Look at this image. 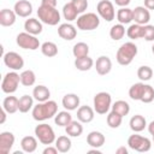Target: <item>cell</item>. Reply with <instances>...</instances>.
Returning <instances> with one entry per match:
<instances>
[{
  "label": "cell",
  "mask_w": 154,
  "mask_h": 154,
  "mask_svg": "<svg viewBox=\"0 0 154 154\" xmlns=\"http://www.w3.org/2000/svg\"><path fill=\"white\" fill-rule=\"evenodd\" d=\"M58 113V103L53 100H47L45 102H38L36 106L32 107V118L36 122H45L55 117Z\"/></svg>",
  "instance_id": "cell-1"
},
{
  "label": "cell",
  "mask_w": 154,
  "mask_h": 154,
  "mask_svg": "<svg viewBox=\"0 0 154 154\" xmlns=\"http://www.w3.org/2000/svg\"><path fill=\"white\" fill-rule=\"evenodd\" d=\"M137 52H138L137 46L134 42H125L118 48L117 54H116V59H117L119 65L126 66V65L131 64L134 58L137 55Z\"/></svg>",
  "instance_id": "cell-2"
},
{
  "label": "cell",
  "mask_w": 154,
  "mask_h": 154,
  "mask_svg": "<svg viewBox=\"0 0 154 154\" xmlns=\"http://www.w3.org/2000/svg\"><path fill=\"white\" fill-rule=\"evenodd\" d=\"M37 16H38V19L47 25L53 26L60 22V13L57 10V7L40 5L38 10H37Z\"/></svg>",
  "instance_id": "cell-3"
},
{
  "label": "cell",
  "mask_w": 154,
  "mask_h": 154,
  "mask_svg": "<svg viewBox=\"0 0 154 154\" xmlns=\"http://www.w3.org/2000/svg\"><path fill=\"white\" fill-rule=\"evenodd\" d=\"M77 28L83 31H91L99 28L100 25V18L96 13L88 12L81 14L77 19Z\"/></svg>",
  "instance_id": "cell-4"
},
{
  "label": "cell",
  "mask_w": 154,
  "mask_h": 154,
  "mask_svg": "<svg viewBox=\"0 0 154 154\" xmlns=\"http://www.w3.org/2000/svg\"><path fill=\"white\" fill-rule=\"evenodd\" d=\"M94 111L97 114H106L108 109L112 107V96L107 91H100L95 94L93 100Z\"/></svg>",
  "instance_id": "cell-5"
},
{
  "label": "cell",
  "mask_w": 154,
  "mask_h": 154,
  "mask_svg": "<svg viewBox=\"0 0 154 154\" xmlns=\"http://www.w3.org/2000/svg\"><path fill=\"white\" fill-rule=\"evenodd\" d=\"M35 135L37 137V140L42 143V144H46V146H49L52 143L55 142L57 137H55V132L53 130V128L46 123H42V124H38L36 125L35 128Z\"/></svg>",
  "instance_id": "cell-6"
},
{
  "label": "cell",
  "mask_w": 154,
  "mask_h": 154,
  "mask_svg": "<svg viewBox=\"0 0 154 154\" xmlns=\"http://www.w3.org/2000/svg\"><path fill=\"white\" fill-rule=\"evenodd\" d=\"M128 146L132 150H136V152H140V153H146V152L150 150L152 142H150V140L148 137H144V136L134 134V135L129 136V138H128Z\"/></svg>",
  "instance_id": "cell-7"
},
{
  "label": "cell",
  "mask_w": 154,
  "mask_h": 154,
  "mask_svg": "<svg viewBox=\"0 0 154 154\" xmlns=\"http://www.w3.org/2000/svg\"><path fill=\"white\" fill-rule=\"evenodd\" d=\"M20 83V75H18L16 71L7 72L1 82V89L5 94H13Z\"/></svg>",
  "instance_id": "cell-8"
},
{
  "label": "cell",
  "mask_w": 154,
  "mask_h": 154,
  "mask_svg": "<svg viewBox=\"0 0 154 154\" xmlns=\"http://www.w3.org/2000/svg\"><path fill=\"white\" fill-rule=\"evenodd\" d=\"M16 42L17 45L23 48V49H30V51H35L38 47H41L38 38L35 35H31L26 31L24 32H19L16 37Z\"/></svg>",
  "instance_id": "cell-9"
},
{
  "label": "cell",
  "mask_w": 154,
  "mask_h": 154,
  "mask_svg": "<svg viewBox=\"0 0 154 154\" xmlns=\"http://www.w3.org/2000/svg\"><path fill=\"white\" fill-rule=\"evenodd\" d=\"M96 11L99 13V16L105 19L106 22H112L116 17V11H114V6L109 0H101L97 2L96 5Z\"/></svg>",
  "instance_id": "cell-10"
},
{
  "label": "cell",
  "mask_w": 154,
  "mask_h": 154,
  "mask_svg": "<svg viewBox=\"0 0 154 154\" xmlns=\"http://www.w3.org/2000/svg\"><path fill=\"white\" fill-rule=\"evenodd\" d=\"M4 64L11 70L17 71L24 67V59L17 52H7L4 54Z\"/></svg>",
  "instance_id": "cell-11"
},
{
  "label": "cell",
  "mask_w": 154,
  "mask_h": 154,
  "mask_svg": "<svg viewBox=\"0 0 154 154\" xmlns=\"http://www.w3.org/2000/svg\"><path fill=\"white\" fill-rule=\"evenodd\" d=\"M132 20H135V23L141 24V25L148 24V22L150 20L149 10L146 8L144 6H137V7H135L132 10Z\"/></svg>",
  "instance_id": "cell-12"
},
{
  "label": "cell",
  "mask_w": 154,
  "mask_h": 154,
  "mask_svg": "<svg viewBox=\"0 0 154 154\" xmlns=\"http://www.w3.org/2000/svg\"><path fill=\"white\" fill-rule=\"evenodd\" d=\"M14 144V135L10 131H2L0 134V153L8 154Z\"/></svg>",
  "instance_id": "cell-13"
},
{
  "label": "cell",
  "mask_w": 154,
  "mask_h": 154,
  "mask_svg": "<svg viewBox=\"0 0 154 154\" xmlns=\"http://www.w3.org/2000/svg\"><path fill=\"white\" fill-rule=\"evenodd\" d=\"M95 69L100 76H106L112 70V60L107 55H101L96 59Z\"/></svg>",
  "instance_id": "cell-14"
},
{
  "label": "cell",
  "mask_w": 154,
  "mask_h": 154,
  "mask_svg": "<svg viewBox=\"0 0 154 154\" xmlns=\"http://www.w3.org/2000/svg\"><path fill=\"white\" fill-rule=\"evenodd\" d=\"M13 11L16 12V14L18 17L26 18V17H29L32 13V5L28 0H18L14 4Z\"/></svg>",
  "instance_id": "cell-15"
},
{
  "label": "cell",
  "mask_w": 154,
  "mask_h": 154,
  "mask_svg": "<svg viewBox=\"0 0 154 154\" xmlns=\"http://www.w3.org/2000/svg\"><path fill=\"white\" fill-rule=\"evenodd\" d=\"M58 35L63 40L71 41V40H73L77 36V30H76V28L72 24L64 23V24H60L59 25V28H58Z\"/></svg>",
  "instance_id": "cell-16"
},
{
  "label": "cell",
  "mask_w": 154,
  "mask_h": 154,
  "mask_svg": "<svg viewBox=\"0 0 154 154\" xmlns=\"http://www.w3.org/2000/svg\"><path fill=\"white\" fill-rule=\"evenodd\" d=\"M24 29L26 32L31 34V35H40L43 30L42 28V22L36 19V18H29L24 22Z\"/></svg>",
  "instance_id": "cell-17"
},
{
  "label": "cell",
  "mask_w": 154,
  "mask_h": 154,
  "mask_svg": "<svg viewBox=\"0 0 154 154\" xmlns=\"http://www.w3.org/2000/svg\"><path fill=\"white\" fill-rule=\"evenodd\" d=\"M95 114V111L94 108H91L90 106H81L78 109H77V119L81 122V123H90L93 122L94 119V116Z\"/></svg>",
  "instance_id": "cell-18"
},
{
  "label": "cell",
  "mask_w": 154,
  "mask_h": 154,
  "mask_svg": "<svg viewBox=\"0 0 154 154\" xmlns=\"http://www.w3.org/2000/svg\"><path fill=\"white\" fill-rule=\"evenodd\" d=\"M105 136L102 132L100 131H90L87 136V143L91 147V148H100L105 144Z\"/></svg>",
  "instance_id": "cell-19"
},
{
  "label": "cell",
  "mask_w": 154,
  "mask_h": 154,
  "mask_svg": "<svg viewBox=\"0 0 154 154\" xmlns=\"http://www.w3.org/2000/svg\"><path fill=\"white\" fill-rule=\"evenodd\" d=\"M79 101L81 100H79V96L77 94L70 93V94L64 95V97L61 100V103H63V106H64L65 109H67V111H75L79 106Z\"/></svg>",
  "instance_id": "cell-20"
},
{
  "label": "cell",
  "mask_w": 154,
  "mask_h": 154,
  "mask_svg": "<svg viewBox=\"0 0 154 154\" xmlns=\"http://www.w3.org/2000/svg\"><path fill=\"white\" fill-rule=\"evenodd\" d=\"M129 125H130V129L134 132H141L147 126V120H146V118L143 116L135 114V116L131 117V119L129 122Z\"/></svg>",
  "instance_id": "cell-21"
},
{
  "label": "cell",
  "mask_w": 154,
  "mask_h": 154,
  "mask_svg": "<svg viewBox=\"0 0 154 154\" xmlns=\"http://www.w3.org/2000/svg\"><path fill=\"white\" fill-rule=\"evenodd\" d=\"M16 12L13 10H8V8H4L0 12V24L2 26H11L14 24L16 22Z\"/></svg>",
  "instance_id": "cell-22"
},
{
  "label": "cell",
  "mask_w": 154,
  "mask_h": 154,
  "mask_svg": "<svg viewBox=\"0 0 154 154\" xmlns=\"http://www.w3.org/2000/svg\"><path fill=\"white\" fill-rule=\"evenodd\" d=\"M32 96H34V99H35L36 101H38V102H45V101L49 100V97H51V91H49V89H48L46 85L40 84V85H36V87L34 88V90H32Z\"/></svg>",
  "instance_id": "cell-23"
},
{
  "label": "cell",
  "mask_w": 154,
  "mask_h": 154,
  "mask_svg": "<svg viewBox=\"0 0 154 154\" xmlns=\"http://www.w3.org/2000/svg\"><path fill=\"white\" fill-rule=\"evenodd\" d=\"M34 107V96L30 95H23L18 100V111L20 113H26Z\"/></svg>",
  "instance_id": "cell-24"
},
{
  "label": "cell",
  "mask_w": 154,
  "mask_h": 154,
  "mask_svg": "<svg viewBox=\"0 0 154 154\" xmlns=\"http://www.w3.org/2000/svg\"><path fill=\"white\" fill-rule=\"evenodd\" d=\"M65 131L71 137H79L83 132V125L79 120H71V123L65 126Z\"/></svg>",
  "instance_id": "cell-25"
},
{
  "label": "cell",
  "mask_w": 154,
  "mask_h": 154,
  "mask_svg": "<svg viewBox=\"0 0 154 154\" xmlns=\"http://www.w3.org/2000/svg\"><path fill=\"white\" fill-rule=\"evenodd\" d=\"M20 147L25 153H34L37 148V140L34 136H25L20 141Z\"/></svg>",
  "instance_id": "cell-26"
},
{
  "label": "cell",
  "mask_w": 154,
  "mask_h": 154,
  "mask_svg": "<svg viewBox=\"0 0 154 154\" xmlns=\"http://www.w3.org/2000/svg\"><path fill=\"white\" fill-rule=\"evenodd\" d=\"M18 100L16 96H6L2 101V108L8 113L13 114L18 111Z\"/></svg>",
  "instance_id": "cell-27"
},
{
  "label": "cell",
  "mask_w": 154,
  "mask_h": 154,
  "mask_svg": "<svg viewBox=\"0 0 154 154\" xmlns=\"http://www.w3.org/2000/svg\"><path fill=\"white\" fill-rule=\"evenodd\" d=\"M93 65H94V60L89 55L75 59V67L79 71H88L93 67Z\"/></svg>",
  "instance_id": "cell-28"
},
{
  "label": "cell",
  "mask_w": 154,
  "mask_h": 154,
  "mask_svg": "<svg viewBox=\"0 0 154 154\" xmlns=\"http://www.w3.org/2000/svg\"><path fill=\"white\" fill-rule=\"evenodd\" d=\"M144 85L146 84L143 82H138V83L132 84L129 89V96L135 101H141L143 91H144Z\"/></svg>",
  "instance_id": "cell-29"
},
{
  "label": "cell",
  "mask_w": 154,
  "mask_h": 154,
  "mask_svg": "<svg viewBox=\"0 0 154 154\" xmlns=\"http://www.w3.org/2000/svg\"><path fill=\"white\" fill-rule=\"evenodd\" d=\"M117 19L120 24H129L132 20V10L129 7H120L117 12Z\"/></svg>",
  "instance_id": "cell-30"
},
{
  "label": "cell",
  "mask_w": 154,
  "mask_h": 154,
  "mask_svg": "<svg viewBox=\"0 0 154 154\" xmlns=\"http://www.w3.org/2000/svg\"><path fill=\"white\" fill-rule=\"evenodd\" d=\"M112 111L118 113L122 117H125L130 112V105L124 100H118L112 105Z\"/></svg>",
  "instance_id": "cell-31"
},
{
  "label": "cell",
  "mask_w": 154,
  "mask_h": 154,
  "mask_svg": "<svg viewBox=\"0 0 154 154\" xmlns=\"http://www.w3.org/2000/svg\"><path fill=\"white\" fill-rule=\"evenodd\" d=\"M71 120H72V117H71V114H70V112L67 109L58 112L55 114V117H54V122H55V124L58 126H64L65 128L66 125H69L71 123Z\"/></svg>",
  "instance_id": "cell-32"
},
{
  "label": "cell",
  "mask_w": 154,
  "mask_h": 154,
  "mask_svg": "<svg viewBox=\"0 0 154 154\" xmlns=\"http://www.w3.org/2000/svg\"><path fill=\"white\" fill-rule=\"evenodd\" d=\"M63 16H64V18L67 22H72V20L77 19L78 12L75 8V6L72 5V2H67V4L64 5V7H63Z\"/></svg>",
  "instance_id": "cell-33"
},
{
  "label": "cell",
  "mask_w": 154,
  "mask_h": 154,
  "mask_svg": "<svg viewBox=\"0 0 154 154\" xmlns=\"http://www.w3.org/2000/svg\"><path fill=\"white\" fill-rule=\"evenodd\" d=\"M142 34H143V25L141 24H131L128 29H126V35L131 40H137V38H142Z\"/></svg>",
  "instance_id": "cell-34"
},
{
  "label": "cell",
  "mask_w": 154,
  "mask_h": 154,
  "mask_svg": "<svg viewBox=\"0 0 154 154\" xmlns=\"http://www.w3.org/2000/svg\"><path fill=\"white\" fill-rule=\"evenodd\" d=\"M125 32H126V31H125L124 24L118 23V24H114V25L109 29V37H111L112 40H114V41H119V40H122V38L124 37Z\"/></svg>",
  "instance_id": "cell-35"
},
{
  "label": "cell",
  "mask_w": 154,
  "mask_h": 154,
  "mask_svg": "<svg viewBox=\"0 0 154 154\" xmlns=\"http://www.w3.org/2000/svg\"><path fill=\"white\" fill-rule=\"evenodd\" d=\"M41 52H42L43 55H46L48 58L55 57L58 54V46L54 42H51V41L43 42L41 45Z\"/></svg>",
  "instance_id": "cell-36"
},
{
  "label": "cell",
  "mask_w": 154,
  "mask_h": 154,
  "mask_svg": "<svg viewBox=\"0 0 154 154\" xmlns=\"http://www.w3.org/2000/svg\"><path fill=\"white\" fill-rule=\"evenodd\" d=\"M36 82V76L32 70H24L20 73V83L24 87H31Z\"/></svg>",
  "instance_id": "cell-37"
},
{
  "label": "cell",
  "mask_w": 154,
  "mask_h": 154,
  "mask_svg": "<svg viewBox=\"0 0 154 154\" xmlns=\"http://www.w3.org/2000/svg\"><path fill=\"white\" fill-rule=\"evenodd\" d=\"M71 140L67 136H59L55 140V147L60 153H67L71 149Z\"/></svg>",
  "instance_id": "cell-38"
},
{
  "label": "cell",
  "mask_w": 154,
  "mask_h": 154,
  "mask_svg": "<svg viewBox=\"0 0 154 154\" xmlns=\"http://www.w3.org/2000/svg\"><path fill=\"white\" fill-rule=\"evenodd\" d=\"M72 54L75 58H82L89 54V46L85 42H77L72 48Z\"/></svg>",
  "instance_id": "cell-39"
},
{
  "label": "cell",
  "mask_w": 154,
  "mask_h": 154,
  "mask_svg": "<svg viewBox=\"0 0 154 154\" xmlns=\"http://www.w3.org/2000/svg\"><path fill=\"white\" fill-rule=\"evenodd\" d=\"M106 122H107V125H108L111 129H117V128H119V126L122 125L123 117L112 111L111 113H108V116H107V118H106Z\"/></svg>",
  "instance_id": "cell-40"
},
{
  "label": "cell",
  "mask_w": 154,
  "mask_h": 154,
  "mask_svg": "<svg viewBox=\"0 0 154 154\" xmlns=\"http://www.w3.org/2000/svg\"><path fill=\"white\" fill-rule=\"evenodd\" d=\"M137 77L146 82V81H149L152 77H153V70L152 67L147 66V65H143V66H140L138 70H137Z\"/></svg>",
  "instance_id": "cell-41"
},
{
  "label": "cell",
  "mask_w": 154,
  "mask_h": 154,
  "mask_svg": "<svg viewBox=\"0 0 154 154\" xmlns=\"http://www.w3.org/2000/svg\"><path fill=\"white\" fill-rule=\"evenodd\" d=\"M153 100H154V88L152 85H149V84H146L141 101L144 102V103H150Z\"/></svg>",
  "instance_id": "cell-42"
},
{
  "label": "cell",
  "mask_w": 154,
  "mask_h": 154,
  "mask_svg": "<svg viewBox=\"0 0 154 154\" xmlns=\"http://www.w3.org/2000/svg\"><path fill=\"white\" fill-rule=\"evenodd\" d=\"M142 38H144L146 41H149V42L154 41V25H150V24L143 25Z\"/></svg>",
  "instance_id": "cell-43"
},
{
  "label": "cell",
  "mask_w": 154,
  "mask_h": 154,
  "mask_svg": "<svg viewBox=\"0 0 154 154\" xmlns=\"http://www.w3.org/2000/svg\"><path fill=\"white\" fill-rule=\"evenodd\" d=\"M71 2L78 13H83L88 8V0H71Z\"/></svg>",
  "instance_id": "cell-44"
},
{
  "label": "cell",
  "mask_w": 154,
  "mask_h": 154,
  "mask_svg": "<svg viewBox=\"0 0 154 154\" xmlns=\"http://www.w3.org/2000/svg\"><path fill=\"white\" fill-rule=\"evenodd\" d=\"M58 148L57 147H51V146H48L47 148H45L43 149V154H58Z\"/></svg>",
  "instance_id": "cell-45"
},
{
  "label": "cell",
  "mask_w": 154,
  "mask_h": 154,
  "mask_svg": "<svg viewBox=\"0 0 154 154\" xmlns=\"http://www.w3.org/2000/svg\"><path fill=\"white\" fill-rule=\"evenodd\" d=\"M41 5L51 6V7H57V0H41Z\"/></svg>",
  "instance_id": "cell-46"
},
{
  "label": "cell",
  "mask_w": 154,
  "mask_h": 154,
  "mask_svg": "<svg viewBox=\"0 0 154 154\" xmlns=\"http://www.w3.org/2000/svg\"><path fill=\"white\" fill-rule=\"evenodd\" d=\"M131 0H114L116 5L119 7H128V5L130 4Z\"/></svg>",
  "instance_id": "cell-47"
},
{
  "label": "cell",
  "mask_w": 154,
  "mask_h": 154,
  "mask_svg": "<svg viewBox=\"0 0 154 154\" xmlns=\"http://www.w3.org/2000/svg\"><path fill=\"white\" fill-rule=\"evenodd\" d=\"M144 7L148 10H154V0H144Z\"/></svg>",
  "instance_id": "cell-48"
},
{
  "label": "cell",
  "mask_w": 154,
  "mask_h": 154,
  "mask_svg": "<svg viewBox=\"0 0 154 154\" xmlns=\"http://www.w3.org/2000/svg\"><path fill=\"white\" fill-rule=\"evenodd\" d=\"M6 114H8L4 108L1 109V119H0V124H4L5 123V120H6Z\"/></svg>",
  "instance_id": "cell-49"
},
{
  "label": "cell",
  "mask_w": 154,
  "mask_h": 154,
  "mask_svg": "<svg viewBox=\"0 0 154 154\" xmlns=\"http://www.w3.org/2000/svg\"><path fill=\"white\" fill-rule=\"evenodd\" d=\"M117 154H128V149L125 147H119L117 150H116Z\"/></svg>",
  "instance_id": "cell-50"
},
{
  "label": "cell",
  "mask_w": 154,
  "mask_h": 154,
  "mask_svg": "<svg viewBox=\"0 0 154 154\" xmlns=\"http://www.w3.org/2000/svg\"><path fill=\"white\" fill-rule=\"evenodd\" d=\"M148 132H149L152 136L154 135V120L149 123V125H148Z\"/></svg>",
  "instance_id": "cell-51"
},
{
  "label": "cell",
  "mask_w": 154,
  "mask_h": 154,
  "mask_svg": "<svg viewBox=\"0 0 154 154\" xmlns=\"http://www.w3.org/2000/svg\"><path fill=\"white\" fill-rule=\"evenodd\" d=\"M88 154H101V152H100L97 148H94V149L88 150Z\"/></svg>",
  "instance_id": "cell-52"
},
{
  "label": "cell",
  "mask_w": 154,
  "mask_h": 154,
  "mask_svg": "<svg viewBox=\"0 0 154 154\" xmlns=\"http://www.w3.org/2000/svg\"><path fill=\"white\" fill-rule=\"evenodd\" d=\"M152 53L154 54V45H153V47H152Z\"/></svg>",
  "instance_id": "cell-53"
},
{
  "label": "cell",
  "mask_w": 154,
  "mask_h": 154,
  "mask_svg": "<svg viewBox=\"0 0 154 154\" xmlns=\"http://www.w3.org/2000/svg\"><path fill=\"white\" fill-rule=\"evenodd\" d=\"M153 142H154V135H153Z\"/></svg>",
  "instance_id": "cell-54"
}]
</instances>
